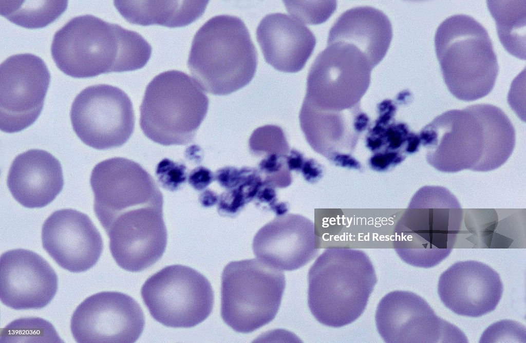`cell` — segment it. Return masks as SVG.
Returning a JSON list of instances; mask_svg holds the SVG:
<instances>
[{
	"label": "cell",
	"instance_id": "cell-2",
	"mask_svg": "<svg viewBox=\"0 0 526 343\" xmlns=\"http://www.w3.org/2000/svg\"><path fill=\"white\" fill-rule=\"evenodd\" d=\"M308 302L321 323L334 328L350 324L364 311L377 283L374 269L363 251L326 249L308 275Z\"/></svg>",
	"mask_w": 526,
	"mask_h": 343
},
{
	"label": "cell",
	"instance_id": "cell-5",
	"mask_svg": "<svg viewBox=\"0 0 526 343\" xmlns=\"http://www.w3.org/2000/svg\"><path fill=\"white\" fill-rule=\"evenodd\" d=\"M462 217L460 204L449 190L441 186L422 187L396 226V252L411 265L436 266L451 252Z\"/></svg>",
	"mask_w": 526,
	"mask_h": 343
},
{
	"label": "cell",
	"instance_id": "cell-15",
	"mask_svg": "<svg viewBox=\"0 0 526 343\" xmlns=\"http://www.w3.org/2000/svg\"><path fill=\"white\" fill-rule=\"evenodd\" d=\"M299 118L305 138L315 152L336 166L361 169L352 153L370 119L360 106L334 111L302 106Z\"/></svg>",
	"mask_w": 526,
	"mask_h": 343
},
{
	"label": "cell",
	"instance_id": "cell-25",
	"mask_svg": "<svg viewBox=\"0 0 526 343\" xmlns=\"http://www.w3.org/2000/svg\"><path fill=\"white\" fill-rule=\"evenodd\" d=\"M380 116L368 129L366 146L373 153L369 160L370 167L376 171H385L400 164L410 154L418 151L421 145L419 134L408 126L393 119L396 107L390 100L381 105Z\"/></svg>",
	"mask_w": 526,
	"mask_h": 343
},
{
	"label": "cell",
	"instance_id": "cell-16",
	"mask_svg": "<svg viewBox=\"0 0 526 343\" xmlns=\"http://www.w3.org/2000/svg\"><path fill=\"white\" fill-rule=\"evenodd\" d=\"M43 247L56 263L71 272L86 271L102 254V237L86 214L72 209L52 213L42 229Z\"/></svg>",
	"mask_w": 526,
	"mask_h": 343
},
{
	"label": "cell",
	"instance_id": "cell-27",
	"mask_svg": "<svg viewBox=\"0 0 526 343\" xmlns=\"http://www.w3.org/2000/svg\"><path fill=\"white\" fill-rule=\"evenodd\" d=\"M499 39L506 51L525 59V1H487Z\"/></svg>",
	"mask_w": 526,
	"mask_h": 343
},
{
	"label": "cell",
	"instance_id": "cell-20",
	"mask_svg": "<svg viewBox=\"0 0 526 343\" xmlns=\"http://www.w3.org/2000/svg\"><path fill=\"white\" fill-rule=\"evenodd\" d=\"M94 212L103 227L129 202L160 189L151 175L131 160L115 157L98 163L90 179Z\"/></svg>",
	"mask_w": 526,
	"mask_h": 343
},
{
	"label": "cell",
	"instance_id": "cell-4",
	"mask_svg": "<svg viewBox=\"0 0 526 343\" xmlns=\"http://www.w3.org/2000/svg\"><path fill=\"white\" fill-rule=\"evenodd\" d=\"M435 47L450 93L464 101L482 98L492 90L499 66L485 28L463 14L446 18L436 32Z\"/></svg>",
	"mask_w": 526,
	"mask_h": 343
},
{
	"label": "cell",
	"instance_id": "cell-26",
	"mask_svg": "<svg viewBox=\"0 0 526 343\" xmlns=\"http://www.w3.org/2000/svg\"><path fill=\"white\" fill-rule=\"evenodd\" d=\"M206 1H115L114 5L129 23L141 26H185L203 13Z\"/></svg>",
	"mask_w": 526,
	"mask_h": 343
},
{
	"label": "cell",
	"instance_id": "cell-39",
	"mask_svg": "<svg viewBox=\"0 0 526 343\" xmlns=\"http://www.w3.org/2000/svg\"><path fill=\"white\" fill-rule=\"evenodd\" d=\"M255 198L261 202L269 203L271 208L277 203L275 187L263 180Z\"/></svg>",
	"mask_w": 526,
	"mask_h": 343
},
{
	"label": "cell",
	"instance_id": "cell-22",
	"mask_svg": "<svg viewBox=\"0 0 526 343\" xmlns=\"http://www.w3.org/2000/svg\"><path fill=\"white\" fill-rule=\"evenodd\" d=\"M7 184L13 198L28 208L43 207L62 190L64 178L61 163L46 151L30 149L12 162Z\"/></svg>",
	"mask_w": 526,
	"mask_h": 343
},
{
	"label": "cell",
	"instance_id": "cell-23",
	"mask_svg": "<svg viewBox=\"0 0 526 343\" xmlns=\"http://www.w3.org/2000/svg\"><path fill=\"white\" fill-rule=\"evenodd\" d=\"M106 232L114 260L130 272H140L152 266L162 256L166 246L163 216L128 225L113 224Z\"/></svg>",
	"mask_w": 526,
	"mask_h": 343
},
{
	"label": "cell",
	"instance_id": "cell-29",
	"mask_svg": "<svg viewBox=\"0 0 526 343\" xmlns=\"http://www.w3.org/2000/svg\"><path fill=\"white\" fill-rule=\"evenodd\" d=\"M263 179L258 170L243 167L240 182L219 197L218 212L221 216H231L239 212L245 205L256 198Z\"/></svg>",
	"mask_w": 526,
	"mask_h": 343
},
{
	"label": "cell",
	"instance_id": "cell-12",
	"mask_svg": "<svg viewBox=\"0 0 526 343\" xmlns=\"http://www.w3.org/2000/svg\"><path fill=\"white\" fill-rule=\"evenodd\" d=\"M50 74L31 53L14 54L0 65V129L8 133L32 124L43 109Z\"/></svg>",
	"mask_w": 526,
	"mask_h": 343
},
{
	"label": "cell",
	"instance_id": "cell-14",
	"mask_svg": "<svg viewBox=\"0 0 526 343\" xmlns=\"http://www.w3.org/2000/svg\"><path fill=\"white\" fill-rule=\"evenodd\" d=\"M143 312L130 296L118 292H101L81 302L70 321L72 334L79 343H132L141 334Z\"/></svg>",
	"mask_w": 526,
	"mask_h": 343
},
{
	"label": "cell",
	"instance_id": "cell-40",
	"mask_svg": "<svg viewBox=\"0 0 526 343\" xmlns=\"http://www.w3.org/2000/svg\"><path fill=\"white\" fill-rule=\"evenodd\" d=\"M305 160L303 155L294 148L290 149L286 156V164L290 171H300Z\"/></svg>",
	"mask_w": 526,
	"mask_h": 343
},
{
	"label": "cell",
	"instance_id": "cell-34",
	"mask_svg": "<svg viewBox=\"0 0 526 343\" xmlns=\"http://www.w3.org/2000/svg\"><path fill=\"white\" fill-rule=\"evenodd\" d=\"M186 169L184 165L164 159L158 164L156 174L162 187L174 191L185 182L187 178Z\"/></svg>",
	"mask_w": 526,
	"mask_h": 343
},
{
	"label": "cell",
	"instance_id": "cell-10",
	"mask_svg": "<svg viewBox=\"0 0 526 343\" xmlns=\"http://www.w3.org/2000/svg\"><path fill=\"white\" fill-rule=\"evenodd\" d=\"M151 316L172 328H191L211 313L214 292L210 282L196 270L177 264L148 278L141 291Z\"/></svg>",
	"mask_w": 526,
	"mask_h": 343
},
{
	"label": "cell",
	"instance_id": "cell-13",
	"mask_svg": "<svg viewBox=\"0 0 526 343\" xmlns=\"http://www.w3.org/2000/svg\"><path fill=\"white\" fill-rule=\"evenodd\" d=\"M375 323L386 342H467L459 328L437 316L424 299L410 292L396 291L384 296Z\"/></svg>",
	"mask_w": 526,
	"mask_h": 343
},
{
	"label": "cell",
	"instance_id": "cell-6",
	"mask_svg": "<svg viewBox=\"0 0 526 343\" xmlns=\"http://www.w3.org/2000/svg\"><path fill=\"white\" fill-rule=\"evenodd\" d=\"M209 101L197 82L176 70L162 72L147 85L140 106V125L152 141L164 146L192 142Z\"/></svg>",
	"mask_w": 526,
	"mask_h": 343
},
{
	"label": "cell",
	"instance_id": "cell-17",
	"mask_svg": "<svg viewBox=\"0 0 526 343\" xmlns=\"http://www.w3.org/2000/svg\"><path fill=\"white\" fill-rule=\"evenodd\" d=\"M58 277L50 265L37 254L15 249L0 258V299L14 310L39 309L55 295Z\"/></svg>",
	"mask_w": 526,
	"mask_h": 343
},
{
	"label": "cell",
	"instance_id": "cell-30",
	"mask_svg": "<svg viewBox=\"0 0 526 343\" xmlns=\"http://www.w3.org/2000/svg\"><path fill=\"white\" fill-rule=\"evenodd\" d=\"M252 155L264 157L276 154L286 156L290 150L283 130L274 125H267L256 129L249 140Z\"/></svg>",
	"mask_w": 526,
	"mask_h": 343
},
{
	"label": "cell",
	"instance_id": "cell-36",
	"mask_svg": "<svg viewBox=\"0 0 526 343\" xmlns=\"http://www.w3.org/2000/svg\"><path fill=\"white\" fill-rule=\"evenodd\" d=\"M243 168H237L226 166L219 169L214 174L215 180L223 188L230 189L235 187L241 181Z\"/></svg>",
	"mask_w": 526,
	"mask_h": 343
},
{
	"label": "cell",
	"instance_id": "cell-18",
	"mask_svg": "<svg viewBox=\"0 0 526 343\" xmlns=\"http://www.w3.org/2000/svg\"><path fill=\"white\" fill-rule=\"evenodd\" d=\"M503 292L499 274L489 265L474 260L457 262L440 276L438 293L455 313L477 317L494 311Z\"/></svg>",
	"mask_w": 526,
	"mask_h": 343
},
{
	"label": "cell",
	"instance_id": "cell-21",
	"mask_svg": "<svg viewBox=\"0 0 526 343\" xmlns=\"http://www.w3.org/2000/svg\"><path fill=\"white\" fill-rule=\"evenodd\" d=\"M256 34L266 62L285 72L302 70L316 45L314 35L305 24L285 13L265 16Z\"/></svg>",
	"mask_w": 526,
	"mask_h": 343
},
{
	"label": "cell",
	"instance_id": "cell-33",
	"mask_svg": "<svg viewBox=\"0 0 526 343\" xmlns=\"http://www.w3.org/2000/svg\"><path fill=\"white\" fill-rule=\"evenodd\" d=\"M286 156L272 154L265 156L258 164V171L265 176L263 180L275 188L287 187L292 182L291 171L287 167Z\"/></svg>",
	"mask_w": 526,
	"mask_h": 343
},
{
	"label": "cell",
	"instance_id": "cell-41",
	"mask_svg": "<svg viewBox=\"0 0 526 343\" xmlns=\"http://www.w3.org/2000/svg\"><path fill=\"white\" fill-rule=\"evenodd\" d=\"M219 200L218 196L210 189H206L201 194L199 201L202 206L209 207L215 204Z\"/></svg>",
	"mask_w": 526,
	"mask_h": 343
},
{
	"label": "cell",
	"instance_id": "cell-1",
	"mask_svg": "<svg viewBox=\"0 0 526 343\" xmlns=\"http://www.w3.org/2000/svg\"><path fill=\"white\" fill-rule=\"evenodd\" d=\"M152 53L138 33L86 14L74 17L54 34L51 54L58 68L76 78L143 67Z\"/></svg>",
	"mask_w": 526,
	"mask_h": 343
},
{
	"label": "cell",
	"instance_id": "cell-31",
	"mask_svg": "<svg viewBox=\"0 0 526 343\" xmlns=\"http://www.w3.org/2000/svg\"><path fill=\"white\" fill-rule=\"evenodd\" d=\"M286 8L293 16L304 24L316 25L327 21L337 7L335 1H286Z\"/></svg>",
	"mask_w": 526,
	"mask_h": 343
},
{
	"label": "cell",
	"instance_id": "cell-19",
	"mask_svg": "<svg viewBox=\"0 0 526 343\" xmlns=\"http://www.w3.org/2000/svg\"><path fill=\"white\" fill-rule=\"evenodd\" d=\"M315 226L298 214L277 216L259 229L252 249L257 259L279 271L302 268L316 255Z\"/></svg>",
	"mask_w": 526,
	"mask_h": 343
},
{
	"label": "cell",
	"instance_id": "cell-32",
	"mask_svg": "<svg viewBox=\"0 0 526 343\" xmlns=\"http://www.w3.org/2000/svg\"><path fill=\"white\" fill-rule=\"evenodd\" d=\"M480 342H525L524 326L511 320H502L489 326L483 332Z\"/></svg>",
	"mask_w": 526,
	"mask_h": 343
},
{
	"label": "cell",
	"instance_id": "cell-24",
	"mask_svg": "<svg viewBox=\"0 0 526 343\" xmlns=\"http://www.w3.org/2000/svg\"><path fill=\"white\" fill-rule=\"evenodd\" d=\"M392 37V25L381 10L369 6L350 9L331 27L327 43L340 42L353 46L373 68L384 58Z\"/></svg>",
	"mask_w": 526,
	"mask_h": 343
},
{
	"label": "cell",
	"instance_id": "cell-9",
	"mask_svg": "<svg viewBox=\"0 0 526 343\" xmlns=\"http://www.w3.org/2000/svg\"><path fill=\"white\" fill-rule=\"evenodd\" d=\"M428 163L445 173L488 172L482 104L447 111L419 133Z\"/></svg>",
	"mask_w": 526,
	"mask_h": 343
},
{
	"label": "cell",
	"instance_id": "cell-3",
	"mask_svg": "<svg viewBox=\"0 0 526 343\" xmlns=\"http://www.w3.org/2000/svg\"><path fill=\"white\" fill-rule=\"evenodd\" d=\"M187 65L204 91L224 96L251 82L257 68V53L240 18L216 15L196 32Z\"/></svg>",
	"mask_w": 526,
	"mask_h": 343
},
{
	"label": "cell",
	"instance_id": "cell-37",
	"mask_svg": "<svg viewBox=\"0 0 526 343\" xmlns=\"http://www.w3.org/2000/svg\"><path fill=\"white\" fill-rule=\"evenodd\" d=\"M214 180V174L210 170L203 166L194 168L189 176V183L197 190L205 189Z\"/></svg>",
	"mask_w": 526,
	"mask_h": 343
},
{
	"label": "cell",
	"instance_id": "cell-7",
	"mask_svg": "<svg viewBox=\"0 0 526 343\" xmlns=\"http://www.w3.org/2000/svg\"><path fill=\"white\" fill-rule=\"evenodd\" d=\"M285 286L284 274L257 258L229 262L221 275L222 319L237 332L258 329L275 318Z\"/></svg>",
	"mask_w": 526,
	"mask_h": 343
},
{
	"label": "cell",
	"instance_id": "cell-38",
	"mask_svg": "<svg viewBox=\"0 0 526 343\" xmlns=\"http://www.w3.org/2000/svg\"><path fill=\"white\" fill-rule=\"evenodd\" d=\"M300 172L305 179L311 183L319 180L323 173L320 164L313 159H305Z\"/></svg>",
	"mask_w": 526,
	"mask_h": 343
},
{
	"label": "cell",
	"instance_id": "cell-35",
	"mask_svg": "<svg viewBox=\"0 0 526 343\" xmlns=\"http://www.w3.org/2000/svg\"><path fill=\"white\" fill-rule=\"evenodd\" d=\"M15 321H15L12 322L4 329V335H2L1 336H4V337L7 336L15 337L29 335L36 336L42 340H53L51 338L48 337L49 335L58 336L53 326L43 319L37 318L33 328H29V332L27 328L23 327L18 320H16Z\"/></svg>",
	"mask_w": 526,
	"mask_h": 343
},
{
	"label": "cell",
	"instance_id": "cell-28",
	"mask_svg": "<svg viewBox=\"0 0 526 343\" xmlns=\"http://www.w3.org/2000/svg\"><path fill=\"white\" fill-rule=\"evenodd\" d=\"M67 4V1H0V13L20 26L40 28L58 18Z\"/></svg>",
	"mask_w": 526,
	"mask_h": 343
},
{
	"label": "cell",
	"instance_id": "cell-8",
	"mask_svg": "<svg viewBox=\"0 0 526 343\" xmlns=\"http://www.w3.org/2000/svg\"><path fill=\"white\" fill-rule=\"evenodd\" d=\"M373 68L353 46L340 42L327 43L309 69L302 106L334 111L360 106Z\"/></svg>",
	"mask_w": 526,
	"mask_h": 343
},
{
	"label": "cell",
	"instance_id": "cell-11",
	"mask_svg": "<svg viewBox=\"0 0 526 343\" xmlns=\"http://www.w3.org/2000/svg\"><path fill=\"white\" fill-rule=\"evenodd\" d=\"M73 129L80 140L93 148L122 146L133 133V103L119 88L107 84L88 86L75 98L71 107Z\"/></svg>",
	"mask_w": 526,
	"mask_h": 343
}]
</instances>
